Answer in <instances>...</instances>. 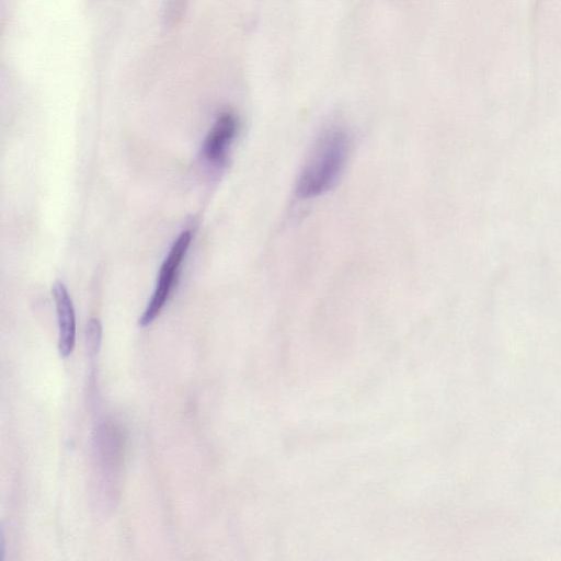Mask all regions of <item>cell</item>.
<instances>
[{
  "instance_id": "obj_4",
  "label": "cell",
  "mask_w": 561,
  "mask_h": 561,
  "mask_svg": "<svg viewBox=\"0 0 561 561\" xmlns=\"http://www.w3.org/2000/svg\"><path fill=\"white\" fill-rule=\"evenodd\" d=\"M237 129V117L229 112L222 113L214 123L204 141L205 158L214 163L225 162Z\"/></svg>"
},
{
  "instance_id": "obj_3",
  "label": "cell",
  "mask_w": 561,
  "mask_h": 561,
  "mask_svg": "<svg viewBox=\"0 0 561 561\" xmlns=\"http://www.w3.org/2000/svg\"><path fill=\"white\" fill-rule=\"evenodd\" d=\"M53 296L58 319V348L62 357H68L76 344V317L71 298L61 282L53 285Z\"/></svg>"
},
{
  "instance_id": "obj_1",
  "label": "cell",
  "mask_w": 561,
  "mask_h": 561,
  "mask_svg": "<svg viewBox=\"0 0 561 561\" xmlns=\"http://www.w3.org/2000/svg\"><path fill=\"white\" fill-rule=\"evenodd\" d=\"M348 136L341 129L323 133L309 154L297 181V195L313 198L331 190L346 164Z\"/></svg>"
},
{
  "instance_id": "obj_2",
  "label": "cell",
  "mask_w": 561,
  "mask_h": 561,
  "mask_svg": "<svg viewBox=\"0 0 561 561\" xmlns=\"http://www.w3.org/2000/svg\"><path fill=\"white\" fill-rule=\"evenodd\" d=\"M190 242L191 232L188 230L183 231L174 241L161 265L156 289L139 319V325H149L161 312L170 296L179 267L187 252Z\"/></svg>"
},
{
  "instance_id": "obj_5",
  "label": "cell",
  "mask_w": 561,
  "mask_h": 561,
  "mask_svg": "<svg viewBox=\"0 0 561 561\" xmlns=\"http://www.w3.org/2000/svg\"><path fill=\"white\" fill-rule=\"evenodd\" d=\"M102 337V327L98 319H91L87 325V345L91 354L99 351Z\"/></svg>"
}]
</instances>
